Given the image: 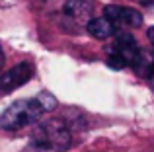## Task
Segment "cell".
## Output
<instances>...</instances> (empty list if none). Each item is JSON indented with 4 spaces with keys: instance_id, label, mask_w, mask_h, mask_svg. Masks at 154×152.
Masks as SVG:
<instances>
[{
    "instance_id": "6da1fadb",
    "label": "cell",
    "mask_w": 154,
    "mask_h": 152,
    "mask_svg": "<svg viewBox=\"0 0 154 152\" xmlns=\"http://www.w3.org/2000/svg\"><path fill=\"white\" fill-rule=\"evenodd\" d=\"M72 142L70 129L60 119H47L33 131L29 148L39 152H64Z\"/></svg>"
},
{
    "instance_id": "7a4b0ae2",
    "label": "cell",
    "mask_w": 154,
    "mask_h": 152,
    "mask_svg": "<svg viewBox=\"0 0 154 152\" xmlns=\"http://www.w3.org/2000/svg\"><path fill=\"white\" fill-rule=\"evenodd\" d=\"M43 113H45V109L37 98L18 99L0 115V127L6 131H20L27 125L37 123L43 117Z\"/></svg>"
},
{
    "instance_id": "3957f363",
    "label": "cell",
    "mask_w": 154,
    "mask_h": 152,
    "mask_svg": "<svg viewBox=\"0 0 154 152\" xmlns=\"http://www.w3.org/2000/svg\"><path fill=\"white\" fill-rule=\"evenodd\" d=\"M139 53L140 49H139V43L135 41V37L127 31H119V33H115V39L109 47L107 66L113 70H121V68H127V66L133 68Z\"/></svg>"
},
{
    "instance_id": "277c9868",
    "label": "cell",
    "mask_w": 154,
    "mask_h": 152,
    "mask_svg": "<svg viewBox=\"0 0 154 152\" xmlns=\"http://www.w3.org/2000/svg\"><path fill=\"white\" fill-rule=\"evenodd\" d=\"M31 76H33V66H31V62H20L14 68L2 72L0 74V96L10 94L16 88L23 86Z\"/></svg>"
},
{
    "instance_id": "5b68a950",
    "label": "cell",
    "mask_w": 154,
    "mask_h": 152,
    "mask_svg": "<svg viewBox=\"0 0 154 152\" xmlns=\"http://www.w3.org/2000/svg\"><path fill=\"white\" fill-rule=\"evenodd\" d=\"M103 16L119 29V27H140L143 26V16L139 10L135 8H127V6H105L103 8Z\"/></svg>"
},
{
    "instance_id": "8992f818",
    "label": "cell",
    "mask_w": 154,
    "mask_h": 152,
    "mask_svg": "<svg viewBox=\"0 0 154 152\" xmlns=\"http://www.w3.org/2000/svg\"><path fill=\"white\" fill-rule=\"evenodd\" d=\"M86 27H88V33L96 39H109L117 33V27L105 16H102V18H90L86 22Z\"/></svg>"
},
{
    "instance_id": "52a82bcc",
    "label": "cell",
    "mask_w": 154,
    "mask_h": 152,
    "mask_svg": "<svg viewBox=\"0 0 154 152\" xmlns=\"http://www.w3.org/2000/svg\"><path fill=\"white\" fill-rule=\"evenodd\" d=\"M64 14L78 23H86L92 18V4L88 0H68L64 4Z\"/></svg>"
},
{
    "instance_id": "ba28073f",
    "label": "cell",
    "mask_w": 154,
    "mask_h": 152,
    "mask_svg": "<svg viewBox=\"0 0 154 152\" xmlns=\"http://www.w3.org/2000/svg\"><path fill=\"white\" fill-rule=\"evenodd\" d=\"M37 99H39V103L43 105L45 113H47V111H53L57 107V98L53 94H49V92H41V94L37 96Z\"/></svg>"
},
{
    "instance_id": "9c48e42d",
    "label": "cell",
    "mask_w": 154,
    "mask_h": 152,
    "mask_svg": "<svg viewBox=\"0 0 154 152\" xmlns=\"http://www.w3.org/2000/svg\"><path fill=\"white\" fill-rule=\"evenodd\" d=\"M146 80H148V84H150V88L154 90V59H152V62H150V66H148V70H146Z\"/></svg>"
},
{
    "instance_id": "30bf717a",
    "label": "cell",
    "mask_w": 154,
    "mask_h": 152,
    "mask_svg": "<svg viewBox=\"0 0 154 152\" xmlns=\"http://www.w3.org/2000/svg\"><path fill=\"white\" fill-rule=\"evenodd\" d=\"M135 2H139L140 6H152V4H154V0H135Z\"/></svg>"
},
{
    "instance_id": "8fae6325",
    "label": "cell",
    "mask_w": 154,
    "mask_h": 152,
    "mask_svg": "<svg viewBox=\"0 0 154 152\" xmlns=\"http://www.w3.org/2000/svg\"><path fill=\"white\" fill-rule=\"evenodd\" d=\"M148 39H150V43H152V47H154V27L148 29Z\"/></svg>"
},
{
    "instance_id": "7c38bea8",
    "label": "cell",
    "mask_w": 154,
    "mask_h": 152,
    "mask_svg": "<svg viewBox=\"0 0 154 152\" xmlns=\"http://www.w3.org/2000/svg\"><path fill=\"white\" fill-rule=\"evenodd\" d=\"M2 65H4V53H2V47H0V70H2Z\"/></svg>"
}]
</instances>
